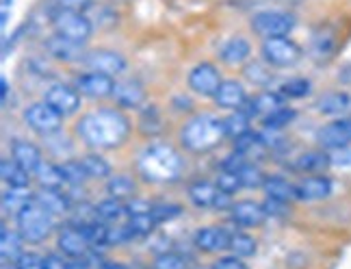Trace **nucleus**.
I'll return each instance as SVG.
<instances>
[{"instance_id":"f257e3e1","label":"nucleus","mask_w":351,"mask_h":269,"mask_svg":"<svg viewBox=\"0 0 351 269\" xmlns=\"http://www.w3.org/2000/svg\"><path fill=\"white\" fill-rule=\"evenodd\" d=\"M76 134L85 145L96 150H113L126 143L130 134L128 117L117 109L89 111L76 122Z\"/></svg>"},{"instance_id":"f03ea898","label":"nucleus","mask_w":351,"mask_h":269,"mask_svg":"<svg viewBox=\"0 0 351 269\" xmlns=\"http://www.w3.org/2000/svg\"><path fill=\"white\" fill-rule=\"evenodd\" d=\"M137 167L143 180L154 185H165V183H176L180 178L184 161L180 152L169 143H150L139 154Z\"/></svg>"},{"instance_id":"7ed1b4c3","label":"nucleus","mask_w":351,"mask_h":269,"mask_svg":"<svg viewBox=\"0 0 351 269\" xmlns=\"http://www.w3.org/2000/svg\"><path fill=\"white\" fill-rule=\"evenodd\" d=\"M226 137V124L223 119L213 113H199L191 117L180 130V143L189 152H208L217 148Z\"/></svg>"},{"instance_id":"20e7f679","label":"nucleus","mask_w":351,"mask_h":269,"mask_svg":"<svg viewBox=\"0 0 351 269\" xmlns=\"http://www.w3.org/2000/svg\"><path fill=\"white\" fill-rule=\"evenodd\" d=\"M52 218H55V215H50L46 209L39 207L35 200H31L29 204L16 215L18 228L24 241H29V244H42L44 239H48L52 228H55Z\"/></svg>"},{"instance_id":"39448f33","label":"nucleus","mask_w":351,"mask_h":269,"mask_svg":"<svg viewBox=\"0 0 351 269\" xmlns=\"http://www.w3.org/2000/svg\"><path fill=\"white\" fill-rule=\"evenodd\" d=\"M52 29H55V35H61L63 39H70V42L83 46L85 42H89L91 37V22L89 18H85V13L80 11H70V9H57L52 13Z\"/></svg>"},{"instance_id":"423d86ee","label":"nucleus","mask_w":351,"mask_h":269,"mask_svg":"<svg viewBox=\"0 0 351 269\" xmlns=\"http://www.w3.org/2000/svg\"><path fill=\"white\" fill-rule=\"evenodd\" d=\"M252 29L256 35H261L263 39L269 37H285L295 29V18L287 11H258L252 16Z\"/></svg>"},{"instance_id":"0eeeda50","label":"nucleus","mask_w":351,"mask_h":269,"mask_svg":"<svg viewBox=\"0 0 351 269\" xmlns=\"http://www.w3.org/2000/svg\"><path fill=\"white\" fill-rule=\"evenodd\" d=\"M263 59L274 67H291L302 59V48L291 37H269L263 39Z\"/></svg>"},{"instance_id":"6e6552de","label":"nucleus","mask_w":351,"mask_h":269,"mask_svg":"<svg viewBox=\"0 0 351 269\" xmlns=\"http://www.w3.org/2000/svg\"><path fill=\"white\" fill-rule=\"evenodd\" d=\"M24 122L31 130H35L37 134H48L57 132L63 124V115L52 109V106L44 100V102H33L29 109L24 111Z\"/></svg>"},{"instance_id":"1a4fd4ad","label":"nucleus","mask_w":351,"mask_h":269,"mask_svg":"<svg viewBox=\"0 0 351 269\" xmlns=\"http://www.w3.org/2000/svg\"><path fill=\"white\" fill-rule=\"evenodd\" d=\"M221 83L223 80L219 76V70L213 63H199L189 72V87H191V91H195L197 96L215 98V93H217Z\"/></svg>"},{"instance_id":"9d476101","label":"nucleus","mask_w":351,"mask_h":269,"mask_svg":"<svg viewBox=\"0 0 351 269\" xmlns=\"http://www.w3.org/2000/svg\"><path fill=\"white\" fill-rule=\"evenodd\" d=\"M76 89L83 93L87 98H109L113 96V89H115V80L109 74H102V72H87V74H80L76 78Z\"/></svg>"},{"instance_id":"9b49d317","label":"nucleus","mask_w":351,"mask_h":269,"mask_svg":"<svg viewBox=\"0 0 351 269\" xmlns=\"http://www.w3.org/2000/svg\"><path fill=\"white\" fill-rule=\"evenodd\" d=\"M83 63L91 72H102V74H121L126 70V59L115 50H91L83 57Z\"/></svg>"},{"instance_id":"f8f14e48","label":"nucleus","mask_w":351,"mask_h":269,"mask_svg":"<svg viewBox=\"0 0 351 269\" xmlns=\"http://www.w3.org/2000/svg\"><path fill=\"white\" fill-rule=\"evenodd\" d=\"M52 109H57L63 117L67 115H74L80 109V91L76 87L70 85H52L46 91V98H44Z\"/></svg>"},{"instance_id":"ddd939ff","label":"nucleus","mask_w":351,"mask_h":269,"mask_svg":"<svg viewBox=\"0 0 351 269\" xmlns=\"http://www.w3.org/2000/svg\"><path fill=\"white\" fill-rule=\"evenodd\" d=\"M319 143L326 150H343L351 143V119H339V122H330L317 132Z\"/></svg>"},{"instance_id":"4468645a","label":"nucleus","mask_w":351,"mask_h":269,"mask_svg":"<svg viewBox=\"0 0 351 269\" xmlns=\"http://www.w3.org/2000/svg\"><path fill=\"white\" fill-rule=\"evenodd\" d=\"M111 98L119 109H141V104H145V89L137 80H115Z\"/></svg>"},{"instance_id":"2eb2a0df","label":"nucleus","mask_w":351,"mask_h":269,"mask_svg":"<svg viewBox=\"0 0 351 269\" xmlns=\"http://www.w3.org/2000/svg\"><path fill=\"white\" fill-rule=\"evenodd\" d=\"M57 244H59V250L70 259H80V257H85V254H89V250H91L85 233L74 224L63 228V231L59 233Z\"/></svg>"},{"instance_id":"dca6fc26","label":"nucleus","mask_w":351,"mask_h":269,"mask_svg":"<svg viewBox=\"0 0 351 269\" xmlns=\"http://www.w3.org/2000/svg\"><path fill=\"white\" fill-rule=\"evenodd\" d=\"M232 220L234 224L243 226V228H256V226H263L265 220L269 218L267 211L263 204L254 200H241V202H234L232 204Z\"/></svg>"},{"instance_id":"f3484780","label":"nucleus","mask_w":351,"mask_h":269,"mask_svg":"<svg viewBox=\"0 0 351 269\" xmlns=\"http://www.w3.org/2000/svg\"><path fill=\"white\" fill-rule=\"evenodd\" d=\"M230 233L219 226H208L195 233V246L202 252H221L230 248Z\"/></svg>"},{"instance_id":"a211bd4d","label":"nucleus","mask_w":351,"mask_h":269,"mask_svg":"<svg viewBox=\"0 0 351 269\" xmlns=\"http://www.w3.org/2000/svg\"><path fill=\"white\" fill-rule=\"evenodd\" d=\"M282 98H285L282 93L263 91V93H258V96H254L252 100H247L245 104H243L241 111L247 113L250 117H254V115L267 117V115H271L274 111H278V109H282V106H285V100H282Z\"/></svg>"},{"instance_id":"6ab92c4d","label":"nucleus","mask_w":351,"mask_h":269,"mask_svg":"<svg viewBox=\"0 0 351 269\" xmlns=\"http://www.w3.org/2000/svg\"><path fill=\"white\" fill-rule=\"evenodd\" d=\"M215 102H217L219 109H232L239 111L243 104L247 102V93L245 87L237 80H223L221 87L215 93Z\"/></svg>"},{"instance_id":"aec40b11","label":"nucleus","mask_w":351,"mask_h":269,"mask_svg":"<svg viewBox=\"0 0 351 269\" xmlns=\"http://www.w3.org/2000/svg\"><path fill=\"white\" fill-rule=\"evenodd\" d=\"M11 159L18 161L26 172L35 174V169L42 165V150L31 141L16 139L11 143Z\"/></svg>"},{"instance_id":"412c9836","label":"nucleus","mask_w":351,"mask_h":269,"mask_svg":"<svg viewBox=\"0 0 351 269\" xmlns=\"http://www.w3.org/2000/svg\"><path fill=\"white\" fill-rule=\"evenodd\" d=\"M252 55V46L245 37H230L228 42L219 48V59L226 63V65H241L245 63Z\"/></svg>"},{"instance_id":"4be33fe9","label":"nucleus","mask_w":351,"mask_h":269,"mask_svg":"<svg viewBox=\"0 0 351 269\" xmlns=\"http://www.w3.org/2000/svg\"><path fill=\"white\" fill-rule=\"evenodd\" d=\"M332 194V180L328 176H308L297 183V198L300 200H323Z\"/></svg>"},{"instance_id":"5701e85b","label":"nucleus","mask_w":351,"mask_h":269,"mask_svg":"<svg viewBox=\"0 0 351 269\" xmlns=\"http://www.w3.org/2000/svg\"><path fill=\"white\" fill-rule=\"evenodd\" d=\"M317 109L323 115H345L347 111H351V96L345 91H330L323 93L317 102Z\"/></svg>"},{"instance_id":"b1692460","label":"nucleus","mask_w":351,"mask_h":269,"mask_svg":"<svg viewBox=\"0 0 351 269\" xmlns=\"http://www.w3.org/2000/svg\"><path fill=\"white\" fill-rule=\"evenodd\" d=\"M33 200L50 215H63L70 211V198L67 194H61V189H42L35 194Z\"/></svg>"},{"instance_id":"393cba45","label":"nucleus","mask_w":351,"mask_h":269,"mask_svg":"<svg viewBox=\"0 0 351 269\" xmlns=\"http://www.w3.org/2000/svg\"><path fill=\"white\" fill-rule=\"evenodd\" d=\"M219 187L208 180H195L189 185V200L193 202L197 209H210L215 207V198H217Z\"/></svg>"},{"instance_id":"a878e982","label":"nucleus","mask_w":351,"mask_h":269,"mask_svg":"<svg viewBox=\"0 0 351 269\" xmlns=\"http://www.w3.org/2000/svg\"><path fill=\"white\" fill-rule=\"evenodd\" d=\"M234 148H237V152H241L245 159H263V154L267 152L269 145L265 143L263 134L250 130L247 134L234 139Z\"/></svg>"},{"instance_id":"bb28decb","label":"nucleus","mask_w":351,"mask_h":269,"mask_svg":"<svg viewBox=\"0 0 351 269\" xmlns=\"http://www.w3.org/2000/svg\"><path fill=\"white\" fill-rule=\"evenodd\" d=\"M35 180L42 189H61L65 185L61 167L55 163H48V161H42V165L35 169Z\"/></svg>"},{"instance_id":"cd10ccee","label":"nucleus","mask_w":351,"mask_h":269,"mask_svg":"<svg viewBox=\"0 0 351 269\" xmlns=\"http://www.w3.org/2000/svg\"><path fill=\"white\" fill-rule=\"evenodd\" d=\"M0 174H3V180L9 187H29L31 185V172H26L18 161H13V159H3V163H0Z\"/></svg>"},{"instance_id":"c85d7f7f","label":"nucleus","mask_w":351,"mask_h":269,"mask_svg":"<svg viewBox=\"0 0 351 269\" xmlns=\"http://www.w3.org/2000/svg\"><path fill=\"white\" fill-rule=\"evenodd\" d=\"M263 189L267 191L269 198L280 200V202H291V200L297 198V185L289 183L287 178H280V176L267 178L265 185H263Z\"/></svg>"},{"instance_id":"c756f323","label":"nucleus","mask_w":351,"mask_h":269,"mask_svg":"<svg viewBox=\"0 0 351 269\" xmlns=\"http://www.w3.org/2000/svg\"><path fill=\"white\" fill-rule=\"evenodd\" d=\"M46 48L48 52L55 59L59 61H74L80 57V52H78V44L70 42V39H63L61 35H55V37H50L48 42H46Z\"/></svg>"},{"instance_id":"7c9ffc66","label":"nucleus","mask_w":351,"mask_h":269,"mask_svg":"<svg viewBox=\"0 0 351 269\" xmlns=\"http://www.w3.org/2000/svg\"><path fill=\"white\" fill-rule=\"evenodd\" d=\"M22 244H24L22 233L3 228V237H0V254H3L5 261H18L22 257Z\"/></svg>"},{"instance_id":"2f4dec72","label":"nucleus","mask_w":351,"mask_h":269,"mask_svg":"<svg viewBox=\"0 0 351 269\" xmlns=\"http://www.w3.org/2000/svg\"><path fill=\"white\" fill-rule=\"evenodd\" d=\"M332 165V159H330V154H326V152H306V154H302L300 159H297V163H295V167L300 169V172H306V174H319V172H323L326 167H330Z\"/></svg>"},{"instance_id":"473e14b6","label":"nucleus","mask_w":351,"mask_h":269,"mask_svg":"<svg viewBox=\"0 0 351 269\" xmlns=\"http://www.w3.org/2000/svg\"><path fill=\"white\" fill-rule=\"evenodd\" d=\"M139 128L145 137H156V134L163 130V117H160V111L156 109L154 104H147L145 109L141 111L139 117Z\"/></svg>"},{"instance_id":"72a5a7b5","label":"nucleus","mask_w":351,"mask_h":269,"mask_svg":"<svg viewBox=\"0 0 351 269\" xmlns=\"http://www.w3.org/2000/svg\"><path fill=\"white\" fill-rule=\"evenodd\" d=\"M29 187H9V189L3 194V209L9 213V211H16V215L29 204V202L35 198V196H31L29 191Z\"/></svg>"},{"instance_id":"f704fd0d","label":"nucleus","mask_w":351,"mask_h":269,"mask_svg":"<svg viewBox=\"0 0 351 269\" xmlns=\"http://www.w3.org/2000/svg\"><path fill=\"white\" fill-rule=\"evenodd\" d=\"M96 213L100 222H119L126 215V204L117 198H106L96 204Z\"/></svg>"},{"instance_id":"c9c22d12","label":"nucleus","mask_w":351,"mask_h":269,"mask_svg":"<svg viewBox=\"0 0 351 269\" xmlns=\"http://www.w3.org/2000/svg\"><path fill=\"white\" fill-rule=\"evenodd\" d=\"M134 180L126 174H115L109 180H106V191L111 194V198H117V200H124V198H132L134 196Z\"/></svg>"},{"instance_id":"e433bc0d","label":"nucleus","mask_w":351,"mask_h":269,"mask_svg":"<svg viewBox=\"0 0 351 269\" xmlns=\"http://www.w3.org/2000/svg\"><path fill=\"white\" fill-rule=\"evenodd\" d=\"M226 124V137H232V139H239L243 134H247L252 128H250V115L243 113L241 109L234 111L232 115H228L223 119Z\"/></svg>"},{"instance_id":"4c0bfd02","label":"nucleus","mask_w":351,"mask_h":269,"mask_svg":"<svg viewBox=\"0 0 351 269\" xmlns=\"http://www.w3.org/2000/svg\"><path fill=\"white\" fill-rule=\"evenodd\" d=\"M80 163L89 174V178H111V165L100 154H85Z\"/></svg>"},{"instance_id":"58836bf2","label":"nucleus","mask_w":351,"mask_h":269,"mask_svg":"<svg viewBox=\"0 0 351 269\" xmlns=\"http://www.w3.org/2000/svg\"><path fill=\"white\" fill-rule=\"evenodd\" d=\"M59 167H61V174L65 178V185H70V187H76V185L83 187V183L89 178V174L85 172L80 161H65V163H61Z\"/></svg>"},{"instance_id":"ea45409f","label":"nucleus","mask_w":351,"mask_h":269,"mask_svg":"<svg viewBox=\"0 0 351 269\" xmlns=\"http://www.w3.org/2000/svg\"><path fill=\"white\" fill-rule=\"evenodd\" d=\"M243 74H245V78L250 80V83L258 85V87L271 85V80H274V72L269 70V67H265L263 63H258V61L247 63L245 70H243Z\"/></svg>"},{"instance_id":"a19ab883","label":"nucleus","mask_w":351,"mask_h":269,"mask_svg":"<svg viewBox=\"0 0 351 269\" xmlns=\"http://www.w3.org/2000/svg\"><path fill=\"white\" fill-rule=\"evenodd\" d=\"M237 176L241 180V185L245 187V189H254V187H263L265 185V174L256 167L254 163H245L239 172H237Z\"/></svg>"},{"instance_id":"79ce46f5","label":"nucleus","mask_w":351,"mask_h":269,"mask_svg":"<svg viewBox=\"0 0 351 269\" xmlns=\"http://www.w3.org/2000/svg\"><path fill=\"white\" fill-rule=\"evenodd\" d=\"M313 85H310L308 78H291L287 83H282L280 87V93L285 98H306Z\"/></svg>"},{"instance_id":"37998d69","label":"nucleus","mask_w":351,"mask_h":269,"mask_svg":"<svg viewBox=\"0 0 351 269\" xmlns=\"http://www.w3.org/2000/svg\"><path fill=\"white\" fill-rule=\"evenodd\" d=\"M230 250L234 252V257H252L256 254V241L245 233H234L230 237Z\"/></svg>"},{"instance_id":"c03bdc74","label":"nucleus","mask_w":351,"mask_h":269,"mask_svg":"<svg viewBox=\"0 0 351 269\" xmlns=\"http://www.w3.org/2000/svg\"><path fill=\"white\" fill-rule=\"evenodd\" d=\"M295 111L293 109H289V106H282V109H278V111H274L271 115H267L265 117V126L269 128V130H280V128H285V126H289L293 119H295Z\"/></svg>"},{"instance_id":"a18cd8bd","label":"nucleus","mask_w":351,"mask_h":269,"mask_svg":"<svg viewBox=\"0 0 351 269\" xmlns=\"http://www.w3.org/2000/svg\"><path fill=\"white\" fill-rule=\"evenodd\" d=\"M180 213H182V207H180V204H171V202H163V204H154L150 215H152V220H154L156 224H165V222L176 220Z\"/></svg>"},{"instance_id":"49530a36","label":"nucleus","mask_w":351,"mask_h":269,"mask_svg":"<svg viewBox=\"0 0 351 269\" xmlns=\"http://www.w3.org/2000/svg\"><path fill=\"white\" fill-rule=\"evenodd\" d=\"M154 226H156V222L152 220L150 213H147V215H137V218H130V222H128V228H130L132 237H147L154 231Z\"/></svg>"},{"instance_id":"de8ad7c7","label":"nucleus","mask_w":351,"mask_h":269,"mask_svg":"<svg viewBox=\"0 0 351 269\" xmlns=\"http://www.w3.org/2000/svg\"><path fill=\"white\" fill-rule=\"evenodd\" d=\"M154 269H186V261L180 257V254L163 252V254H158V257H156Z\"/></svg>"},{"instance_id":"09e8293b","label":"nucleus","mask_w":351,"mask_h":269,"mask_svg":"<svg viewBox=\"0 0 351 269\" xmlns=\"http://www.w3.org/2000/svg\"><path fill=\"white\" fill-rule=\"evenodd\" d=\"M219 187L221 191H226V194H234L237 189H241V180H239V176L237 174H232V172H221L219 174V178H217V183H215Z\"/></svg>"},{"instance_id":"8fccbe9b","label":"nucleus","mask_w":351,"mask_h":269,"mask_svg":"<svg viewBox=\"0 0 351 269\" xmlns=\"http://www.w3.org/2000/svg\"><path fill=\"white\" fill-rule=\"evenodd\" d=\"M152 207L154 204H150V202L132 198L130 202H126V215H130V218H137V215H147V213H152Z\"/></svg>"},{"instance_id":"3c124183","label":"nucleus","mask_w":351,"mask_h":269,"mask_svg":"<svg viewBox=\"0 0 351 269\" xmlns=\"http://www.w3.org/2000/svg\"><path fill=\"white\" fill-rule=\"evenodd\" d=\"M245 163H250V161H247L245 156H243L241 152L234 150L232 154H228V156L221 161V169H223V172H232V174H237Z\"/></svg>"},{"instance_id":"603ef678","label":"nucleus","mask_w":351,"mask_h":269,"mask_svg":"<svg viewBox=\"0 0 351 269\" xmlns=\"http://www.w3.org/2000/svg\"><path fill=\"white\" fill-rule=\"evenodd\" d=\"M20 269H44V259L35 252H22V257L16 261Z\"/></svg>"},{"instance_id":"864d4df0","label":"nucleus","mask_w":351,"mask_h":269,"mask_svg":"<svg viewBox=\"0 0 351 269\" xmlns=\"http://www.w3.org/2000/svg\"><path fill=\"white\" fill-rule=\"evenodd\" d=\"M289 202H280V200H274V198H267V202H265V211H267V215L269 218H282V215H287L289 213Z\"/></svg>"},{"instance_id":"5fc2aeb1","label":"nucleus","mask_w":351,"mask_h":269,"mask_svg":"<svg viewBox=\"0 0 351 269\" xmlns=\"http://www.w3.org/2000/svg\"><path fill=\"white\" fill-rule=\"evenodd\" d=\"M55 5H57V9H70V11L83 13L91 5V0H55Z\"/></svg>"},{"instance_id":"6e6d98bb","label":"nucleus","mask_w":351,"mask_h":269,"mask_svg":"<svg viewBox=\"0 0 351 269\" xmlns=\"http://www.w3.org/2000/svg\"><path fill=\"white\" fill-rule=\"evenodd\" d=\"M213 269H247V265L239 261V257H223L213 265Z\"/></svg>"},{"instance_id":"4d7b16f0","label":"nucleus","mask_w":351,"mask_h":269,"mask_svg":"<svg viewBox=\"0 0 351 269\" xmlns=\"http://www.w3.org/2000/svg\"><path fill=\"white\" fill-rule=\"evenodd\" d=\"M44 269H70V261H65L59 254H48L44 257Z\"/></svg>"},{"instance_id":"13d9d810","label":"nucleus","mask_w":351,"mask_h":269,"mask_svg":"<svg viewBox=\"0 0 351 269\" xmlns=\"http://www.w3.org/2000/svg\"><path fill=\"white\" fill-rule=\"evenodd\" d=\"M332 165H351V150L343 148V150H334V154H330Z\"/></svg>"},{"instance_id":"bf43d9fd","label":"nucleus","mask_w":351,"mask_h":269,"mask_svg":"<svg viewBox=\"0 0 351 269\" xmlns=\"http://www.w3.org/2000/svg\"><path fill=\"white\" fill-rule=\"evenodd\" d=\"M213 209H232V194H226V191H217V198H215V207Z\"/></svg>"},{"instance_id":"052dcab7","label":"nucleus","mask_w":351,"mask_h":269,"mask_svg":"<svg viewBox=\"0 0 351 269\" xmlns=\"http://www.w3.org/2000/svg\"><path fill=\"white\" fill-rule=\"evenodd\" d=\"M339 80H341L343 85H349V87H351V63L345 65L343 70L339 72Z\"/></svg>"},{"instance_id":"680f3d73","label":"nucleus","mask_w":351,"mask_h":269,"mask_svg":"<svg viewBox=\"0 0 351 269\" xmlns=\"http://www.w3.org/2000/svg\"><path fill=\"white\" fill-rule=\"evenodd\" d=\"M173 102H178L176 104V109H184V111H191V106H193V102L189 100V98H173Z\"/></svg>"},{"instance_id":"e2e57ef3","label":"nucleus","mask_w":351,"mask_h":269,"mask_svg":"<svg viewBox=\"0 0 351 269\" xmlns=\"http://www.w3.org/2000/svg\"><path fill=\"white\" fill-rule=\"evenodd\" d=\"M100 269H128L126 265H121L117 261H102L100 263Z\"/></svg>"},{"instance_id":"0e129e2a","label":"nucleus","mask_w":351,"mask_h":269,"mask_svg":"<svg viewBox=\"0 0 351 269\" xmlns=\"http://www.w3.org/2000/svg\"><path fill=\"white\" fill-rule=\"evenodd\" d=\"M0 87H3V102H7V93H9V83H7V78L0 80Z\"/></svg>"},{"instance_id":"69168bd1","label":"nucleus","mask_w":351,"mask_h":269,"mask_svg":"<svg viewBox=\"0 0 351 269\" xmlns=\"http://www.w3.org/2000/svg\"><path fill=\"white\" fill-rule=\"evenodd\" d=\"M3 269H20V267H18V263H16V265H9V263H5V265H3Z\"/></svg>"}]
</instances>
